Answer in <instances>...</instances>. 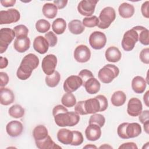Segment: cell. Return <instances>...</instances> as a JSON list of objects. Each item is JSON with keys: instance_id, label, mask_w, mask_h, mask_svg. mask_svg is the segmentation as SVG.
Segmentation results:
<instances>
[{"instance_id": "cell-1", "label": "cell", "mask_w": 149, "mask_h": 149, "mask_svg": "<svg viewBox=\"0 0 149 149\" xmlns=\"http://www.w3.org/2000/svg\"><path fill=\"white\" fill-rule=\"evenodd\" d=\"M52 115L55 123L59 127H72L80 120L79 115L75 112H69L63 105H57L52 109Z\"/></svg>"}, {"instance_id": "cell-2", "label": "cell", "mask_w": 149, "mask_h": 149, "mask_svg": "<svg viewBox=\"0 0 149 149\" xmlns=\"http://www.w3.org/2000/svg\"><path fill=\"white\" fill-rule=\"evenodd\" d=\"M39 65V59L34 54H29L22 59L16 72L17 78L22 80L28 79L31 75L33 70Z\"/></svg>"}, {"instance_id": "cell-3", "label": "cell", "mask_w": 149, "mask_h": 149, "mask_svg": "<svg viewBox=\"0 0 149 149\" xmlns=\"http://www.w3.org/2000/svg\"><path fill=\"white\" fill-rule=\"evenodd\" d=\"M84 114H94L103 112L108 108V100L104 95H98L93 98L83 101Z\"/></svg>"}, {"instance_id": "cell-4", "label": "cell", "mask_w": 149, "mask_h": 149, "mask_svg": "<svg viewBox=\"0 0 149 149\" xmlns=\"http://www.w3.org/2000/svg\"><path fill=\"white\" fill-rule=\"evenodd\" d=\"M119 74V69L116 66L112 64H107L99 70L98 76L101 82L108 84L118 77Z\"/></svg>"}, {"instance_id": "cell-5", "label": "cell", "mask_w": 149, "mask_h": 149, "mask_svg": "<svg viewBox=\"0 0 149 149\" xmlns=\"http://www.w3.org/2000/svg\"><path fill=\"white\" fill-rule=\"evenodd\" d=\"M115 18L116 12L115 9L111 6L105 7L100 13L98 17L99 23L97 26L100 29H106L109 27Z\"/></svg>"}, {"instance_id": "cell-6", "label": "cell", "mask_w": 149, "mask_h": 149, "mask_svg": "<svg viewBox=\"0 0 149 149\" xmlns=\"http://www.w3.org/2000/svg\"><path fill=\"white\" fill-rule=\"evenodd\" d=\"M138 41L139 34L134 27L125 33L121 42L122 47L126 51H130L134 48Z\"/></svg>"}, {"instance_id": "cell-7", "label": "cell", "mask_w": 149, "mask_h": 149, "mask_svg": "<svg viewBox=\"0 0 149 149\" xmlns=\"http://www.w3.org/2000/svg\"><path fill=\"white\" fill-rule=\"evenodd\" d=\"M15 33L10 28H2L0 30V53L5 52L9 45L13 40Z\"/></svg>"}, {"instance_id": "cell-8", "label": "cell", "mask_w": 149, "mask_h": 149, "mask_svg": "<svg viewBox=\"0 0 149 149\" xmlns=\"http://www.w3.org/2000/svg\"><path fill=\"white\" fill-rule=\"evenodd\" d=\"M20 14L16 9L0 11V24H7L16 23L20 20Z\"/></svg>"}, {"instance_id": "cell-9", "label": "cell", "mask_w": 149, "mask_h": 149, "mask_svg": "<svg viewBox=\"0 0 149 149\" xmlns=\"http://www.w3.org/2000/svg\"><path fill=\"white\" fill-rule=\"evenodd\" d=\"M107 42L105 34L98 31L93 32L89 37L90 46L94 49H101L104 48Z\"/></svg>"}, {"instance_id": "cell-10", "label": "cell", "mask_w": 149, "mask_h": 149, "mask_svg": "<svg viewBox=\"0 0 149 149\" xmlns=\"http://www.w3.org/2000/svg\"><path fill=\"white\" fill-rule=\"evenodd\" d=\"M98 1L96 0H82L77 6L79 13L85 16H91L95 11L96 4Z\"/></svg>"}, {"instance_id": "cell-11", "label": "cell", "mask_w": 149, "mask_h": 149, "mask_svg": "<svg viewBox=\"0 0 149 149\" xmlns=\"http://www.w3.org/2000/svg\"><path fill=\"white\" fill-rule=\"evenodd\" d=\"M57 65V58L54 54H49L45 56L41 63V68L45 74L47 75L52 74L55 70Z\"/></svg>"}, {"instance_id": "cell-12", "label": "cell", "mask_w": 149, "mask_h": 149, "mask_svg": "<svg viewBox=\"0 0 149 149\" xmlns=\"http://www.w3.org/2000/svg\"><path fill=\"white\" fill-rule=\"evenodd\" d=\"M82 86V80L79 76L71 75L64 81L63 90L65 92L72 93Z\"/></svg>"}, {"instance_id": "cell-13", "label": "cell", "mask_w": 149, "mask_h": 149, "mask_svg": "<svg viewBox=\"0 0 149 149\" xmlns=\"http://www.w3.org/2000/svg\"><path fill=\"white\" fill-rule=\"evenodd\" d=\"M73 56L75 60L80 63L88 62L91 57V51L85 45H79L74 49Z\"/></svg>"}, {"instance_id": "cell-14", "label": "cell", "mask_w": 149, "mask_h": 149, "mask_svg": "<svg viewBox=\"0 0 149 149\" xmlns=\"http://www.w3.org/2000/svg\"><path fill=\"white\" fill-rule=\"evenodd\" d=\"M142 109V103L139 99L133 97L129 100L127 107V112L129 115L133 117L137 116L141 113Z\"/></svg>"}, {"instance_id": "cell-15", "label": "cell", "mask_w": 149, "mask_h": 149, "mask_svg": "<svg viewBox=\"0 0 149 149\" xmlns=\"http://www.w3.org/2000/svg\"><path fill=\"white\" fill-rule=\"evenodd\" d=\"M85 135L89 141H94L98 140L101 136V127L94 123H90L86 129Z\"/></svg>"}, {"instance_id": "cell-16", "label": "cell", "mask_w": 149, "mask_h": 149, "mask_svg": "<svg viewBox=\"0 0 149 149\" xmlns=\"http://www.w3.org/2000/svg\"><path fill=\"white\" fill-rule=\"evenodd\" d=\"M6 130L10 137H16L22 134L23 130V126L18 120H12L6 125Z\"/></svg>"}, {"instance_id": "cell-17", "label": "cell", "mask_w": 149, "mask_h": 149, "mask_svg": "<svg viewBox=\"0 0 149 149\" xmlns=\"http://www.w3.org/2000/svg\"><path fill=\"white\" fill-rule=\"evenodd\" d=\"M33 48L40 54H45L49 48V44L45 37L39 36L35 38L33 41Z\"/></svg>"}, {"instance_id": "cell-18", "label": "cell", "mask_w": 149, "mask_h": 149, "mask_svg": "<svg viewBox=\"0 0 149 149\" xmlns=\"http://www.w3.org/2000/svg\"><path fill=\"white\" fill-rule=\"evenodd\" d=\"M30 46V40L28 37H23L16 38L13 47L16 51L20 53H23L27 51Z\"/></svg>"}, {"instance_id": "cell-19", "label": "cell", "mask_w": 149, "mask_h": 149, "mask_svg": "<svg viewBox=\"0 0 149 149\" xmlns=\"http://www.w3.org/2000/svg\"><path fill=\"white\" fill-rule=\"evenodd\" d=\"M15 101V95L13 91L5 87H1L0 89V102L3 105H8L12 104Z\"/></svg>"}, {"instance_id": "cell-20", "label": "cell", "mask_w": 149, "mask_h": 149, "mask_svg": "<svg viewBox=\"0 0 149 149\" xmlns=\"http://www.w3.org/2000/svg\"><path fill=\"white\" fill-rule=\"evenodd\" d=\"M147 86L146 80L141 76H135L132 81V88L137 94H141L144 92Z\"/></svg>"}, {"instance_id": "cell-21", "label": "cell", "mask_w": 149, "mask_h": 149, "mask_svg": "<svg viewBox=\"0 0 149 149\" xmlns=\"http://www.w3.org/2000/svg\"><path fill=\"white\" fill-rule=\"evenodd\" d=\"M141 127L138 123H128L126 126V135L127 139L134 138L141 133Z\"/></svg>"}, {"instance_id": "cell-22", "label": "cell", "mask_w": 149, "mask_h": 149, "mask_svg": "<svg viewBox=\"0 0 149 149\" xmlns=\"http://www.w3.org/2000/svg\"><path fill=\"white\" fill-rule=\"evenodd\" d=\"M105 56L108 62H117L120 60L122 54L117 47L111 46L106 50Z\"/></svg>"}, {"instance_id": "cell-23", "label": "cell", "mask_w": 149, "mask_h": 149, "mask_svg": "<svg viewBox=\"0 0 149 149\" xmlns=\"http://www.w3.org/2000/svg\"><path fill=\"white\" fill-rule=\"evenodd\" d=\"M73 132L68 129H61L57 133L58 140L63 144H70L73 140Z\"/></svg>"}, {"instance_id": "cell-24", "label": "cell", "mask_w": 149, "mask_h": 149, "mask_svg": "<svg viewBox=\"0 0 149 149\" xmlns=\"http://www.w3.org/2000/svg\"><path fill=\"white\" fill-rule=\"evenodd\" d=\"M83 86L88 94H94L100 91L101 84L96 78L92 77L86 81Z\"/></svg>"}, {"instance_id": "cell-25", "label": "cell", "mask_w": 149, "mask_h": 149, "mask_svg": "<svg viewBox=\"0 0 149 149\" xmlns=\"http://www.w3.org/2000/svg\"><path fill=\"white\" fill-rule=\"evenodd\" d=\"M35 143L37 147L39 149L61 148V147L57 145L49 135L44 139L40 141H36Z\"/></svg>"}, {"instance_id": "cell-26", "label": "cell", "mask_w": 149, "mask_h": 149, "mask_svg": "<svg viewBox=\"0 0 149 149\" xmlns=\"http://www.w3.org/2000/svg\"><path fill=\"white\" fill-rule=\"evenodd\" d=\"M119 15L123 18H130L134 13V8L133 5L124 2L120 5L118 8Z\"/></svg>"}, {"instance_id": "cell-27", "label": "cell", "mask_w": 149, "mask_h": 149, "mask_svg": "<svg viewBox=\"0 0 149 149\" xmlns=\"http://www.w3.org/2000/svg\"><path fill=\"white\" fill-rule=\"evenodd\" d=\"M126 100V94L120 90L116 91L113 93L111 98L112 104L115 107H120L123 105Z\"/></svg>"}, {"instance_id": "cell-28", "label": "cell", "mask_w": 149, "mask_h": 149, "mask_svg": "<svg viewBox=\"0 0 149 149\" xmlns=\"http://www.w3.org/2000/svg\"><path fill=\"white\" fill-rule=\"evenodd\" d=\"M68 29L70 32L73 34H81L85 30L84 26L80 20H72L68 23Z\"/></svg>"}, {"instance_id": "cell-29", "label": "cell", "mask_w": 149, "mask_h": 149, "mask_svg": "<svg viewBox=\"0 0 149 149\" xmlns=\"http://www.w3.org/2000/svg\"><path fill=\"white\" fill-rule=\"evenodd\" d=\"M42 11L43 15L47 18L54 19L57 15L58 8L54 3H46L43 5Z\"/></svg>"}, {"instance_id": "cell-30", "label": "cell", "mask_w": 149, "mask_h": 149, "mask_svg": "<svg viewBox=\"0 0 149 149\" xmlns=\"http://www.w3.org/2000/svg\"><path fill=\"white\" fill-rule=\"evenodd\" d=\"M48 132L47 127L42 125H39L34 127L33 130V136L36 141H40L47 137Z\"/></svg>"}, {"instance_id": "cell-31", "label": "cell", "mask_w": 149, "mask_h": 149, "mask_svg": "<svg viewBox=\"0 0 149 149\" xmlns=\"http://www.w3.org/2000/svg\"><path fill=\"white\" fill-rule=\"evenodd\" d=\"M139 34V41L141 44L144 45L149 44V31L146 27L141 26H136L134 27Z\"/></svg>"}, {"instance_id": "cell-32", "label": "cell", "mask_w": 149, "mask_h": 149, "mask_svg": "<svg viewBox=\"0 0 149 149\" xmlns=\"http://www.w3.org/2000/svg\"><path fill=\"white\" fill-rule=\"evenodd\" d=\"M66 28V22L62 18H57L52 22V29L56 34H62Z\"/></svg>"}, {"instance_id": "cell-33", "label": "cell", "mask_w": 149, "mask_h": 149, "mask_svg": "<svg viewBox=\"0 0 149 149\" xmlns=\"http://www.w3.org/2000/svg\"><path fill=\"white\" fill-rule=\"evenodd\" d=\"M61 74L58 71H55L52 74L45 77V83L49 87H55L59 83Z\"/></svg>"}, {"instance_id": "cell-34", "label": "cell", "mask_w": 149, "mask_h": 149, "mask_svg": "<svg viewBox=\"0 0 149 149\" xmlns=\"http://www.w3.org/2000/svg\"><path fill=\"white\" fill-rule=\"evenodd\" d=\"M8 113L12 118H21L24 115V109L21 105L15 104L9 108Z\"/></svg>"}, {"instance_id": "cell-35", "label": "cell", "mask_w": 149, "mask_h": 149, "mask_svg": "<svg viewBox=\"0 0 149 149\" xmlns=\"http://www.w3.org/2000/svg\"><path fill=\"white\" fill-rule=\"evenodd\" d=\"M61 102L63 106L68 108H71L76 104V99L72 93H66L63 95L61 98Z\"/></svg>"}, {"instance_id": "cell-36", "label": "cell", "mask_w": 149, "mask_h": 149, "mask_svg": "<svg viewBox=\"0 0 149 149\" xmlns=\"http://www.w3.org/2000/svg\"><path fill=\"white\" fill-rule=\"evenodd\" d=\"M51 27V24L48 21L45 19H40L36 23V29L37 31L41 33L47 32Z\"/></svg>"}, {"instance_id": "cell-37", "label": "cell", "mask_w": 149, "mask_h": 149, "mask_svg": "<svg viewBox=\"0 0 149 149\" xmlns=\"http://www.w3.org/2000/svg\"><path fill=\"white\" fill-rule=\"evenodd\" d=\"M105 122V117L100 113H94L93 114L88 120V123H94L98 125L100 127H102L104 126Z\"/></svg>"}, {"instance_id": "cell-38", "label": "cell", "mask_w": 149, "mask_h": 149, "mask_svg": "<svg viewBox=\"0 0 149 149\" xmlns=\"http://www.w3.org/2000/svg\"><path fill=\"white\" fill-rule=\"evenodd\" d=\"M99 23L98 17L96 16H92L90 17H86L83 19V24L87 27H94L97 26Z\"/></svg>"}, {"instance_id": "cell-39", "label": "cell", "mask_w": 149, "mask_h": 149, "mask_svg": "<svg viewBox=\"0 0 149 149\" xmlns=\"http://www.w3.org/2000/svg\"><path fill=\"white\" fill-rule=\"evenodd\" d=\"M13 30L15 33L16 38L27 37L29 29L26 26L23 24H19L15 26L13 29Z\"/></svg>"}, {"instance_id": "cell-40", "label": "cell", "mask_w": 149, "mask_h": 149, "mask_svg": "<svg viewBox=\"0 0 149 149\" xmlns=\"http://www.w3.org/2000/svg\"><path fill=\"white\" fill-rule=\"evenodd\" d=\"M73 132V140L70 143L71 146H78L81 145L83 142V136L82 133L79 131H72Z\"/></svg>"}, {"instance_id": "cell-41", "label": "cell", "mask_w": 149, "mask_h": 149, "mask_svg": "<svg viewBox=\"0 0 149 149\" xmlns=\"http://www.w3.org/2000/svg\"><path fill=\"white\" fill-rule=\"evenodd\" d=\"M78 76L81 78L82 80V86H83L84 83L90 78L94 77L93 73L88 69H83L79 73Z\"/></svg>"}, {"instance_id": "cell-42", "label": "cell", "mask_w": 149, "mask_h": 149, "mask_svg": "<svg viewBox=\"0 0 149 149\" xmlns=\"http://www.w3.org/2000/svg\"><path fill=\"white\" fill-rule=\"evenodd\" d=\"M45 38L47 40L49 47H54L56 45L58 42V38L54 33L52 31H48L45 34Z\"/></svg>"}, {"instance_id": "cell-43", "label": "cell", "mask_w": 149, "mask_h": 149, "mask_svg": "<svg viewBox=\"0 0 149 149\" xmlns=\"http://www.w3.org/2000/svg\"><path fill=\"white\" fill-rule=\"evenodd\" d=\"M139 58L140 61L145 63L148 64L149 63V48H146L141 50L140 53Z\"/></svg>"}, {"instance_id": "cell-44", "label": "cell", "mask_w": 149, "mask_h": 149, "mask_svg": "<svg viewBox=\"0 0 149 149\" xmlns=\"http://www.w3.org/2000/svg\"><path fill=\"white\" fill-rule=\"evenodd\" d=\"M127 124V122H124L120 124L117 129L118 135L119 137L123 139H127L126 135V126Z\"/></svg>"}, {"instance_id": "cell-45", "label": "cell", "mask_w": 149, "mask_h": 149, "mask_svg": "<svg viewBox=\"0 0 149 149\" xmlns=\"http://www.w3.org/2000/svg\"><path fill=\"white\" fill-rule=\"evenodd\" d=\"M9 76L8 74L5 72H0V86L1 87H5L9 82Z\"/></svg>"}, {"instance_id": "cell-46", "label": "cell", "mask_w": 149, "mask_h": 149, "mask_svg": "<svg viewBox=\"0 0 149 149\" xmlns=\"http://www.w3.org/2000/svg\"><path fill=\"white\" fill-rule=\"evenodd\" d=\"M148 5H149V1H147L144 2L141 7V12L143 16L146 18L149 17V12H148Z\"/></svg>"}, {"instance_id": "cell-47", "label": "cell", "mask_w": 149, "mask_h": 149, "mask_svg": "<svg viewBox=\"0 0 149 149\" xmlns=\"http://www.w3.org/2000/svg\"><path fill=\"white\" fill-rule=\"evenodd\" d=\"M139 116V119L140 122L142 124H143L149 120V111L144 110L143 111H141V113Z\"/></svg>"}, {"instance_id": "cell-48", "label": "cell", "mask_w": 149, "mask_h": 149, "mask_svg": "<svg viewBox=\"0 0 149 149\" xmlns=\"http://www.w3.org/2000/svg\"><path fill=\"white\" fill-rule=\"evenodd\" d=\"M138 147L136 145V143H133V142H127V143H123L122 145H120L119 147V148H133V149H137Z\"/></svg>"}, {"instance_id": "cell-49", "label": "cell", "mask_w": 149, "mask_h": 149, "mask_svg": "<svg viewBox=\"0 0 149 149\" xmlns=\"http://www.w3.org/2000/svg\"><path fill=\"white\" fill-rule=\"evenodd\" d=\"M53 2H54V4L57 7L58 9H62L66 6L68 1L67 0H59V1H54Z\"/></svg>"}, {"instance_id": "cell-50", "label": "cell", "mask_w": 149, "mask_h": 149, "mask_svg": "<svg viewBox=\"0 0 149 149\" xmlns=\"http://www.w3.org/2000/svg\"><path fill=\"white\" fill-rule=\"evenodd\" d=\"M1 3L4 7H10L13 6L15 3H16L15 0H5V1H1Z\"/></svg>"}, {"instance_id": "cell-51", "label": "cell", "mask_w": 149, "mask_h": 149, "mask_svg": "<svg viewBox=\"0 0 149 149\" xmlns=\"http://www.w3.org/2000/svg\"><path fill=\"white\" fill-rule=\"evenodd\" d=\"M8 65V60L5 57H0V69H3L7 67Z\"/></svg>"}, {"instance_id": "cell-52", "label": "cell", "mask_w": 149, "mask_h": 149, "mask_svg": "<svg viewBox=\"0 0 149 149\" xmlns=\"http://www.w3.org/2000/svg\"><path fill=\"white\" fill-rule=\"evenodd\" d=\"M148 94H149V91H147L146 93H145V94L144 95V96H143V100H144V103H145V104H146V105L147 106V107H148L149 105H148Z\"/></svg>"}, {"instance_id": "cell-53", "label": "cell", "mask_w": 149, "mask_h": 149, "mask_svg": "<svg viewBox=\"0 0 149 149\" xmlns=\"http://www.w3.org/2000/svg\"><path fill=\"white\" fill-rule=\"evenodd\" d=\"M143 125H144L143 127H144V131L146 132V133L148 134L149 133V120L144 123Z\"/></svg>"}, {"instance_id": "cell-54", "label": "cell", "mask_w": 149, "mask_h": 149, "mask_svg": "<svg viewBox=\"0 0 149 149\" xmlns=\"http://www.w3.org/2000/svg\"><path fill=\"white\" fill-rule=\"evenodd\" d=\"M83 148H95L96 149V148H97V147L94 145L89 144H87V145L85 146L84 147H83Z\"/></svg>"}, {"instance_id": "cell-55", "label": "cell", "mask_w": 149, "mask_h": 149, "mask_svg": "<svg viewBox=\"0 0 149 149\" xmlns=\"http://www.w3.org/2000/svg\"><path fill=\"white\" fill-rule=\"evenodd\" d=\"M99 148H112V147L110 146L109 145H107L106 144H104V145L100 146Z\"/></svg>"}]
</instances>
